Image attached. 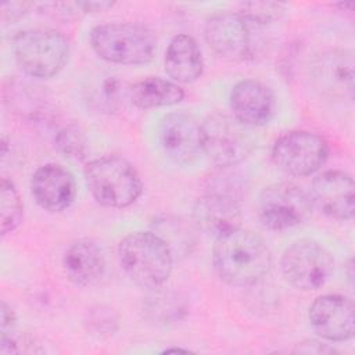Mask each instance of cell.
Segmentation results:
<instances>
[{"mask_svg": "<svg viewBox=\"0 0 355 355\" xmlns=\"http://www.w3.org/2000/svg\"><path fill=\"white\" fill-rule=\"evenodd\" d=\"M204 69L201 50L189 35H176L165 53V71L176 83L196 82Z\"/></svg>", "mask_w": 355, "mask_h": 355, "instance_id": "19", "label": "cell"}, {"mask_svg": "<svg viewBox=\"0 0 355 355\" xmlns=\"http://www.w3.org/2000/svg\"><path fill=\"white\" fill-rule=\"evenodd\" d=\"M312 197L294 183H275L262 190L258 200V215L270 230L294 227L312 212Z\"/></svg>", "mask_w": 355, "mask_h": 355, "instance_id": "8", "label": "cell"}, {"mask_svg": "<svg viewBox=\"0 0 355 355\" xmlns=\"http://www.w3.org/2000/svg\"><path fill=\"white\" fill-rule=\"evenodd\" d=\"M130 101L141 110L168 107L180 103L184 97L183 89L173 80L159 76H146L129 89Z\"/></svg>", "mask_w": 355, "mask_h": 355, "instance_id": "20", "label": "cell"}, {"mask_svg": "<svg viewBox=\"0 0 355 355\" xmlns=\"http://www.w3.org/2000/svg\"><path fill=\"white\" fill-rule=\"evenodd\" d=\"M354 76V57L347 50L323 51L309 65L313 90L331 101L352 100Z\"/></svg>", "mask_w": 355, "mask_h": 355, "instance_id": "11", "label": "cell"}, {"mask_svg": "<svg viewBox=\"0 0 355 355\" xmlns=\"http://www.w3.org/2000/svg\"><path fill=\"white\" fill-rule=\"evenodd\" d=\"M103 89L94 92V101L97 105L105 111H112L116 108L118 96H119V86L115 79H105L103 82Z\"/></svg>", "mask_w": 355, "mask_h": 355, "instance_id": "25", "label": "cell"}, {"mask_svg": "<svg viewBox=\"0 0 355 355\" xmlns=\"http://www.w3.org/2000/svg\"><path fill=\"white\" fill-rule=\"evenodd\" d=\"M284 12L282 3L273 1H248L240 6L239 14L243 15L248 22L261 26L280 19Z\"/></svg>", "mask_w": 355, "mask_h": 355, "instance_id": "22", "label": "cell"}, {"mask_svg": "<svg viewBox=\"0 0 355 355\" xmlns=\"http://www.w3.org/2000/svg\"><path fill=\"white\" fill-rule=\"evenodd\" d=\"M119 263L125 273L144 288L162 286L172 273L173 254L155 232H133L118 245Z\"/></svg>", "mask_w": 355, "mask_h": 355, "instance_id": "2", "label": "cell"}, {"mask_svg": "<svg viewBox=\"0 0 355 355\" xmlns=\"http://www.w3.org/2000/svg\"><path fill=\"white\" fill-rule=\"evenodd\" d=\"M90 46L108 62L140 65L153 58L155 39L150 31L136 24H103L92 29Z\"/></svg>", "mask_w": 355, "mask_h": 355, "instance_id": "4", "label": "cell"}, {"mask_svg": "<svg viewBox=\"0 0 355 355\" xmlns=\"http://www.w3.org/2000/svg\"><path fill=\"white\" fill-rule=\"evenodd\" d=\"M270 154L275 165L283 172L293 176H308L326 162L329 146L318 133L291 130L275 141Z\"/></svg>", "mask_w": 355, "mask_h": 355, "instance_id": "9", "label": "cell"}, {"mask_svg": "<svg viewBox=\"0 0 355 355\" xmlns=\"http://www.w3.org/2000/svg\"><path fill=\"white\" fill-rule=\"evenodd\" d=\"M312 200L326 215L341 220L351 219L355 209L352 178L337 169L319 173L312 182Z\"/></svg>", "mask_w": 355, "mask_h": 355, "instance_id": "15", "label": "cell"}, {"mask_svg": "<svg viewBox=\"0 0 355 355\" xmlns=\"http://www.w3.org/2000/svg\"><path fill=\"white\" fill-rule=\"evenodd\" d=\"M308 318L313 331L327 341L341 343L354 336V302L347 295L324 294L318 297L309 306Z\"/></svg>", "mask_w": 355, "mask_h": 355, "instance_id": "14", "label": "cell"}, {"mask_svg": "<svg viewBox=\"0 0 355 355\" xmlns=\"http://www.w3.org/2000/svg\"><path fill=\"white\" fill-rule=\"evenodd\" d=\"M87 187L94 200L110 208L133 204L141 194V179L135 166L122 157L104 155L85 168Z\"/></svg>", "mask_w": 355, "mask_h": 355, "instance_id": "3", "label": "cell"}, {"mask_svg": "<svg viewBox=\"0 0 355 355\" xmlns=\"http://www.w3.org/2000/svg\"><path fill=\"white\" fill-rule=\"evenodd\" d=\"M201 125L202 151L220 168L240 164L255 147L250 126L241 123L233 115L215 112Z\"/></svg>", "mask_w": 355, "mask_h": 355, "instance_id": "6", "label": "cell"}, {"mask_svg": "<svg viewBox=\"0 0 355 355\" xmlns=\"http://www.w3.org/2000/svg\"><path fill=\"white\" fill-rule=\"evenodd\" d=\"M233 116L247 126H263L276 112V98L272 90L254 79H244L230 92Z\"/></svg>", "mask_w": 355, "mask_h": 355, "instance_id": "16", "label": "cell"}, {"mask_svg": "<svg viewBox=\"0 0 355 355\" xmlns=\"http://www.w3.org/2000/svg\"><path fill=\"white\" fill-rule=\"evenodd\" d=\"M15 327V313L4 301L1 302V338L12 336Z\"/></svg>", "mask_w": 355, "mask_h": 355, "instance_id": "26", "label": "cell"}, {"mask_svg": "<svg viewBox=\"0 0 355 355\" xmlns=\"http://www.w3.org/2000/svg\"><path fill=\"white\" fill-rule=\"evenodd\" d=\"M286 280L295 288L309 291L322 287L331 276L334 259L318 241L298 240L288 245L280 261Z\"/></svg>", "mask_w": 355, "mask_h": 355, "instance_id": "7", "label": "cell"}, {"mask_svg": "<svg viewBox=\"0 0 355 355\" xmlns=\"http://www.w3.org/2000/svg\"><path fill=\"white\" fill-rule=\"evenodd\" d=\"M212 263L223 282L244 287L261 282L269 273L272 254L258 234L237 227L216 237Z\"/></svg>", "mask_w": 355, "mask_h": 355, "instance_id": "1", "label": "cell"}, {"mask_svg": "<svg viewBox=\"0 0 355 355\" xmlns=\"http://www.w3.org/2000/svg\"><path fill=\"white\" fill-rule=\"evenodd\" d=\"M255 26L239 12L225 11L208 18L204 35L216 54L229 60H247L254 54Z\"/></svg>", "mask_w": 355, "mask_h": 355, "instance_id": "12", "label": "cell"}, {"mask_svg": "<svg viewBox=\"0 0 355 355\" xmlns=\"http://www.w3.org/2000/svg\"><path fill=\"white\" fill-rule=\"evenodd\" d=\"M158 137L162 151L176 164H190L204 153L202 125L189 112L165 115L159 123Z\"/></svg>", "mask_w": 355, "mask_h": 355, "instance_id": "13", "label": "cell"}, {"mask_svg": "<svg viewBox=\"0 0 355 355\" xmlns=\"http://www.w3.org/2000/svg\"><path fill=\"white\" fill-rule=\"evenodd\" d=\"M12 51L25 73L42 79L57 75L67 65L69 57L65 36L49 28L19 32L12 40Z\"/></svg>", "mask_w": 355, "mask_h": 355, "instance_id": "5", "label": "cell"}, {"mask_svg": "<svg viewBox=\"0 0 355 355\" xmlns=\"http://www.w3.org/2000/svg\"><path fill=\"white\" fill-rule=\"evenodd\" d=\"M89 329L98 334H112L118 326V315L110 306L98 305L89 313Z\"/></svg>", "mask_w": 355, "mask_h": 355, "instance_id": "23", "label": "cell"}, {"mask_svg": "<svg viewBox=\"0 0 355 355\" xmlns=\"http://www.w3.org/2000/svg\"><path fill=\"white\" fill-rule=\"evenodd\" d=\"M24 219V207L19 194L8 179L1 180V207H0V223L1 236L14 232Z\"/></svg>", "mask_w": 355, "mask_h": 355, "instance_id": "21", "label": "cell"}, {"mask_svg": "<svg viewBox=\"0 0 355 355\" xmlns=\"http://www.w3.org/2000/svg\"><path fill=\"white\" fill-rule=\"evenodd\" d=\"M36 202L46 211L61 212L75 200L76 186L72 173L58 164L39 166L31 182Z\"/></svg>", "mask_w": 355, "mask_h": 355, "instance_id": "17", "label": "cell"}, {"mask_svg": "<svg viewBox=\"0 0 355 355\" xmlns=\"http://www.w3.org/2000/svg\"><path fill=\"white\" fill-rule=\"evenodd\" d=\"M55 143L64 154L69 157H83L82 154L85 153V141L82 133L76 128L69 126L62 129L57 135Z\"/></svg>", "mask_w": 355, "mask_h": 355, "instance_id": "24", "label": "cell"}, {"mask_svg": "<svg viewBox=\"0 0 355 355\" xmlns=\"http://www.w3.org/2000/svg\"><path fill=\"white\" fill-rule=\"evenodd\" d=\"M67 277L76 286L87 287L100 280L105 270L103 250L89 239L75 241L68 247L62 259Z\"/></svg>", "mask_w": 355, "mask_h": 355, "instance_id": "18", "label": "cell"}, {"mask_svg": "<svg viewBox=\"0 0 355 355\" xmlns=\"http://www.w3.org/2000/svg\"><path fill=\"white\" fill-rule=\"evenodd\" d=\"M193 220L204 233L222 236L240 227L241 208L237 189L215 182L193 207Z\"/></svg>", "mask_w": 355, "mask_h": 355, "instance_id": "10", "label": "cell"}]
</instances>
